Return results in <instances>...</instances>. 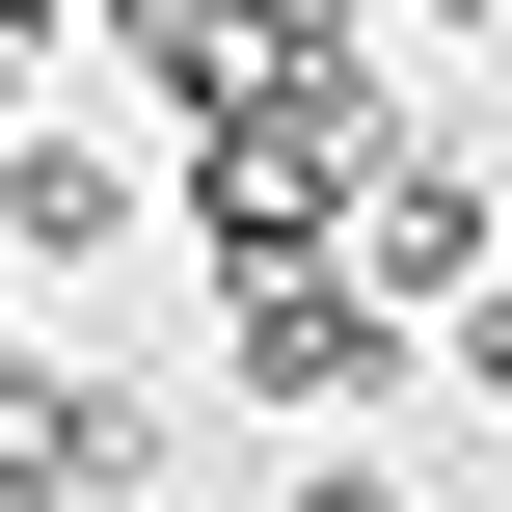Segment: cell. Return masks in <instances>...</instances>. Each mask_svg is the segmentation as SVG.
I'll return each mask as SVG.
<instances>
[{"label": "cell", "mask_w": 512, "mask_h": 512, "mask_svg": "<svg viewBox=\"0 0 512 512\" xmlns=\"http://www.w3.org/2000/svg\"><path fill=\"white\" fill-rule=\"evenodd\" d=\"M243 378H270V405H378V378H405V297H378L351 243H243Z\"/></svg>", "instance_id": "1"}, {"label": "cell", "mask_w": 512, "mask_h": 512, "mask_svg": "<svg viewBox=\"0 0 512 512\" xmlns=\"http://www.w3.org/2000/svg\"><path fill=\"white\" fill-rule=\"evenodd\" d=\"M0 486H27V512L162 486V405H135V378H27V351H0Z\"/></svg>", "instance_id": "2"}, {"label": "cell", "mask_w": 512, "mask_h": 512, "mask_svg": "<svg viewBox=\"0 0 512 512\" xmlns=\"http://www.w3.org/2000/svg\"><path fill=\"white\" fill-rule=\"evenodd\" d=\"M324 243H351L378 297H432V270H486V189H459V162H405V135H351V216H324Z\"/></svg>", "instance_id": "3"}, {"label": "cell", "mask_w": 512, "mask_h": 512, "mask_svg": "<svg viewBox=\"0 0 512 512\" xmlns=\"http://www.w3.org/2000/svg\"><path fill=\"white\" fill-rule=\"evenodd\" d=\"M0 243H27V270L135 243V162H108V135H27V162H0Z\"/></svg>", "instance_id": "4"}, {"label": "cell", "mask_w": 512, "mask_h": 512, "mask_svg": "<svg viewBox=\"0 0 512 512\" xmlns=\"http://www.w3.org/2000/svg\"><path fill=\"white\" fill-rule=\"evenodd\" d=\"M459 378H486V405H512V297H459Z\"/></svg>", "instance_id": "5"}, {"label": "cell", "mask_w": 512, "mask_h": 512, "mask_svg": "<svg viewBox=\"0 0 512 512\" xmlns=\"http://www.w3.org/2000/svg\"><path fill=\"white\" fill-rule=\"evenodd\" d=\"M297 512H405V486H378V459H324V486H297Z\"/></svg>", "instance_id": "6"}]
</instances>
